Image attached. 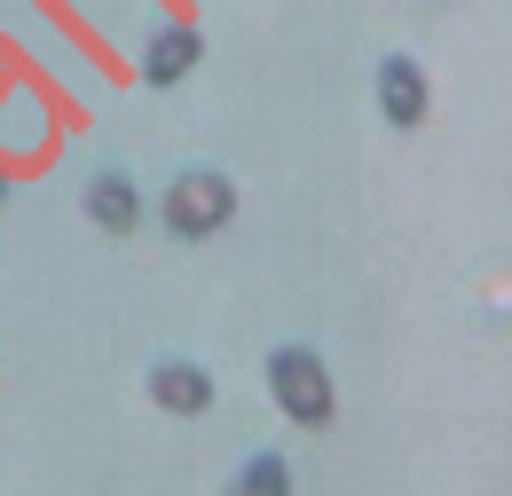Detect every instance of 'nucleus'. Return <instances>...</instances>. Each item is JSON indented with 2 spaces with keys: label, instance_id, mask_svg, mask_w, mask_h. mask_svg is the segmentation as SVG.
<instances>
[{
  "label": "nucleus",
  "instance_id": "nucleus-3",
  "mask_svg": "<svg viewBox=\"0 0 512 496\" xmlns=\"http://www.w3.org/2000/svg\"><path fill=\"white\" fill-rule=\"evenodd\" d=\"M371 95H379V119L402 126V134L426 126V111H434V79H426V63H418V56H379Z\"/></svg>",
  "mask_w": 512,
  "mask_h": 496
},
{
  "label": "nucleus",
  "instance_id": "nucleus-5",
  "mask_svg": "<svg viewBox=\"0 0 512 496\" xmlns=\"http://www.w3.org/2000/svg\"><path fill=\"white\" fill-rule=\"evenodd\" d=\"M197 63H205V32H197V24H158V32L142 40V79H150V87L190 79Z\"/></svg>",
  "mask_w": 512,
  "mask_h": 496
},
{
  "label": "nucleus",
  "instance_id": "nucleus-8",
  "mask_svg": "<svg viewBox=\"0 0 512 496\" xmlns=\"http://www.w3.org/2000/svg\"><path fill=\"white\" fill-rule=\"evenodd\" d=\"M0 197H8V189H0Z\"/></svg>",
  "mask_w": 512,
  "mask_h": 496
},
{
  "label": "nucleus",
  "instance_id": "nucleus-6",
  "mask_svg": "<svg viewBox=\"0 0 512 496\" xmlns=\"http://www.w3.org/2000/svg\"><path fill=\"white\" fill-rule=\"evenodd\" d=\"M87 221H95L103 237H134V229H142V189H134V174L103 166V174L87 182Z\"/></svg>",
  "mask_w": 512,
  "mask_h": 496
},
{
  "label": "nucleus",
  "instance_id": "nucleus-7",
  "mask_svg": "<svg viewBox=\"0 0 512 496\" xmlns=\"http://www.w3.org/2000/svg\"><path fill=\"white\" fill-rule=\"evenodd\" d=\"M229 496H292V465H284V449H253V457L229 473Z\"/></svg>",
  "mask_w": 512,
  "mask_h": 496
},
{
  "label": "nucleus",
  "instance_id": "nucleus-1",
  "mask_svg": "<svg viewBox=\"0 0 512 496\" xmlns=\"http://www.w3.org/2000/svg\"><path fill=\"white\" fill-rule=\"evenodd\" d=\"M268 394H276V410H284L292 426H308V434H323V426L339 418L331 363H323L308 339H284V347H268Z\"/></svg>",
  "mask_w": 512,
  "mask_h": 496
},
{
  "label": "nucleus",
  "instance_id": "nucleus-4",
  "mask_svg": "<svg viewBox=\"0 0 512 496\" xmlns=\"http://www.w3.org/2000/svg\"><path fill=\"white\" fill-rule=\"evenodd\" d=\"M150 402H158L166 418H205V410L221 402V386H213V371L190 363V355H158V363H150Z\"/></svg>",
  "mask_w": 512,
  "mask_h": 496
},
{
  "label": "nucleus",
  "instance_id": "nucleus-2",
  "mask_svg": "<svg viewBox=\"0 0 512 496\" xmlns=\"http://www.w3.org/2000/svg\"><path fill=\"white\" fill-rule=\"evenodd\" d=\"M158 221L182 237V245H205V237H221L229 221H237V182L221 174V166H182L166 197H158Z\"/></svg>",
  "mask_w": 512,
  "mask_h": 496
}]
</instances>
